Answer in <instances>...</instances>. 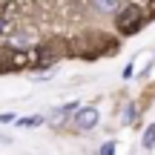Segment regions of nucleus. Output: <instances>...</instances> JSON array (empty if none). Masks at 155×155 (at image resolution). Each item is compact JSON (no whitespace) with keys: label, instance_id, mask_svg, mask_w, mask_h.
Masks as SVG:
<instances>
[{"label":"nucleus","instance_id":"obj_5","mask_svg":"<svg viewBox=\"0 0 155 155\" xmlns=\"http://www.w3.org/2000/svg\"><path fill=\"white\" fill-rule=\"evenodd\" d=\"M144 150H155V124L147 127V132H144Z\"/></svg>","mask_w":155,"mask_h":155},{"label":"nucleus","instance_id":"obj_9","mask_svg":"<svg viewBox=\"0 0 155 155\" xmlns=\"http://www.w3.org/2000/svg\"><path fill=\"white\" fill-rule=\"evenodd\" d=\"M9 141H12L9 135H0V144H9Z\"/></svg>","mask_w":155,"mask_h":155},{"label":"nucleus","instance_id":"obj_7","mask_svg":"<svg viewBox=\"0 0 155 155\" xmlns=\"http://www.w3.org/2000/svg\"><path fill=\"white\" fill-rule=\"evenodd\" d=\"M98 155H115V144H112V141H106L104 147H101V152Z\"/></svg>","mask_w":155,"mask_h":155},{"label":"nucleus","instance_id":"obj_3","mask_svg":"<svg viewBox=\"0 0 155 155\" xmlns=\"http://www.w3.org/2000/svg\"><path fill=\"white\" fill-rule=\"evenodd\" d=\"M89 3H92V6H95L98 12H118L121 0H89Z\"/></svg>","mask_w":155,"mask_h":155},{"label":"nucleus","instance_id":"obj_10","mask_svg":"<svg viewBox=\"0 0 155 155\" xmlns=\"http://www.w3.org/2000/svg\"><path fill=\"white\" fill-rule=\"evenodd\" d=\"M3 29H6V17H0V32H3Z\"/></svg>","mask_w":155,"mask_h":155},{"label":"nucleus","instance_id":"obj_1","mask_svg":"<svg viewBox=\"0 0 155 155\" xmlns=\"http://www.w3.org/2000/svg\"><path fill=\"white\" fill-rule=\"evenodd\" d=\"M144 23H147L144 9H141V6H135V3L124 6V9L115 15V26H118V32H121V35H135Z\"/></svg>","mask_w":155,"mask_h":155},{"label":"nucleus","instance_id":"obj_4","mask_svg":"<svg viewBox=\"0 0 155 155\" xmlns=\"http://www.w3.org/2000/svg\"><path fill=\"white\" fill-rule=\"evenodd\" d=\"M38 124H43V115H32V118H17V127H26V129L38 127Z\"/></svg>","mask_w":155,"mask_h":155},{"label":"nucleus","instance_id":"obj_8","mask_svg":"<svg viewBox=\"0 0 155 155\" xmlns=\"http://www.w3.org/2000/svg\"><path fill=\"white\" fill-rule=\"evenodd\" d=\"M12 46H26V38H23V35L20 38H12Z\"/></svg>","mask_w":155,"mask_h":155},{"label":"nucleus","instance_id":"obj_6","mask_svg":"<svg viewBox=\"0 0 155 155\" xmlns=\"http://www.w3.org/2000/svg\"><path fill=\"white\" fill-rule=\"evenodd\" d=\"M135 121V106L127 104V109H124V124H132Z\"/></svg>","mask_w":155,"mask_h":155},{"label":"nucleus","instance_id":"obj_2","mask_svg":"<svg viewBox=\"0 0 155 155\" xmlns=\"http://www.w3.org/2000/svg\"><path fill=\"white\" fill-rule=\"evenodd\" d=\"M98 124V109L95 106H83V109L75 112V127L78 129H92Z\"/></svg>","mask_w":155,"mask_h":155}]
</instances>
